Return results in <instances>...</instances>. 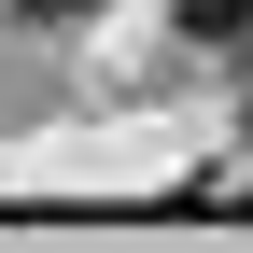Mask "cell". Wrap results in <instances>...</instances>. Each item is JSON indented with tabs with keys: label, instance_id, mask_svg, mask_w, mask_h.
Segmentation results:
<instances>
[{
	"label": "cell",
	"instance_id": "6da1fadb",
	"mask_svg": "<svg viewBox=\"0 0 253 253\" xmlns=\"http://www.w3.org/2000/svg\"><path fill=\"white\" fill-rule=\"evenodd\" d=\"M169 28H197V42H253V0H169Z\"/></svg>",
	"mask_w": 253,
	"mask_h": 253
},
{
	"label": "cell",
	"instance_id": "7a4b0ae2",
	"mask_svg": "<svg viewBox=\"0 0 253 253\" xmlns=\"http://www.w3.org/2000/svg\"><path fill=\"white\" fill-rule=\"evenodd\" d=\"M14 14H42V28H71V14H99V0H14Z\"/></svg>",
	"mask_w": 253,
	"mask_h": 253
}]
</instances>
